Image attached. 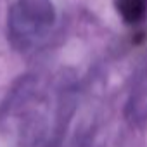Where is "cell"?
I'll list each match as a JSON object with an SVG mask.
<instances>
[{
  "label": "cell",
  "mask_w": 147,
  "mask_h": 147,
  "mask_svg": "<svg viewBox=\"0 0 147 147\" xmlns=\"http://www.w3.org/2000/svg\"><path fill=\"white\" fill-rule=\"evenodd\" d=\"M116 9L126 24H138L147 14V0H116Z\"/></svg>",
  "instance_id": "cell-1"
}]
</instances>
